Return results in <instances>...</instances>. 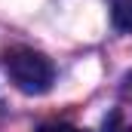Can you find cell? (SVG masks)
I'll list each match as a JSON object with an SVG mask.
<instances>
[{
    "mask_svg": "<svg viewBox=\"0 0 132 132\" xmlns=\"http://www.w3.org/2000/svg\"><path fill=\"white\" fill-rule=\"evenodd\" d=\"M6 74H9V80H12L22 92H28V95L46 92V89L52 86V77H55L52 62H49L43 52H34V49H25V46L6 52Z\"/></svg>",
    "mask_w": 132,
    "mask_h": 132,
    "instance_id": "1",
    "label": "cell"
},
{
    "mask_svg": "<svg viewBox=\"0 0 132 132\" xmlns=\"http://www.w3.org/2000/svg\"><path fill=\"white\" fill-rule=\"evenodd\" d=\"M111 19L120 31H132V0H114Z\"/></svg>",
    "mask_w": 132,
    "mask_h": 132,
    "instance_id": "2",
    "label": "cell"
},
{
    "mask_svg": "<svg viewBox=\"0 0 132 132\" xmlns=\"http://www.w3.org/2000/svg\"><path fill=\"white\" fill-rule=\"evenodd\" d=\"M37 132H83V129H77V126H71V123H43Z\"/></svg>",
    "mask_w": 132,
    "mask_h": 132,
    "instance_id": "3",
    "label": "cell"
},
{
    "mask_svg": "<svg viewBox=\"0 0 132 132\" xmlns=\"http://www.w3.org/2000/svg\"><path fill=\"white\" fill-rule=\"evenodd\" d=\"M104 132H132V126H123V123H120V117L114 114V117L108 120V126H104Z\"/></svg>",
    "mask_w": 132,
    "mask_h": 132,
    "instance_id": "4",
    "label": "cell"
}]
</instances>
